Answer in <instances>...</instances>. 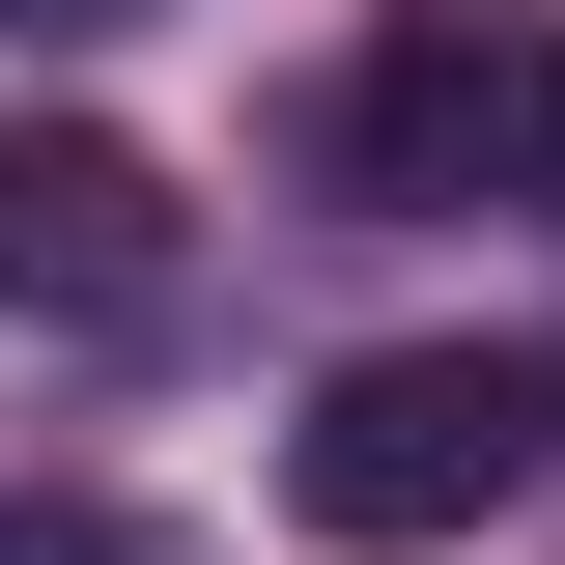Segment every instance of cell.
Masks as SVG:
<instances>
[{
  "instance_id": "cell-3",
  "label": "cell",
  "mask_w": 565,
  "mask_h": 565,
  "mask_svg": "<svg viewBox=\"0 0 565 565\" xmlns=\"http://www.w3.org/2000/svg\"><path fill=\"white\" fill-rule=\"evenodd\" d=\"M170 282V170L114 114H0V311H141Z\"/></svg>"
},
{
  "instance_id": "cell-1",
  "label": "cell",
  "mask_w": 565,
  "mask_h": 565,
  "mask_svg": "<svg viewBox=\"0 0 565 565\" xmlns=\"http://www.w3.org/2000/svg\"><path fill=\"white\" fill-rule=\"evenodd\" d=\"M282 170H311L340 226L537 199L565 170V0H367L340 57H311V114H282Z\"/></svg>"
},
{
  "instance_id": "cell-4",
  "label": "cell",
  "mask_w": 565,
  "mask_h": 565,
  "mask_svg": "<svg viewBox=\"0 0 565 565\" xmlns=\"http://www.w3.org/2000/svg\"><path fill=\"white\" fill-rule=\"evenodd\" d=\"M0 565H170V509H114V481H57V509H0Z\"/></svg>"
},
{
  "instance_id": "cell-5",
  "label": "cell",
  "mask_w": 565,
  "mask_h": 565,
  "mask_svg": "<svg viewBox=\"0 0 565 565\" xmlns=\"http://www.w3.org/2000/svg\"><path fill=\"white\" fill-rule=\"evenodd\" d=\"M0 29H114V0H0Z\"/></svg>"
},
{
  "instance_id": "cell-2",
  "label": "cell",
  "mask_w": 565,
  "mask_h": 565,
  "mask_svg": "<svg viewBox=\"0 0 565 565\" xmlns=\"http://www.w3.org/2000/svg\"><path fill=\"white\" fill-rule=\"evenodd\" d=\"M537 452H565V367H509V340H367L340 396L282 424V509H311L340 565H396V537H481Z\"/></svg>"
}]
</instances>
